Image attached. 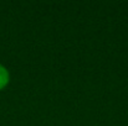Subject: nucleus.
<instances>
[{"label": "nucleus", "mask_w": 128, "mask_h": 126, "mask_svg": "<svg viewBox=\"0 0 128 126\" xmlns=\"http://www.w3.org/2000/svg\"><path fill=\"white\" fill-rule=\"evenodd\" d=\"M9 78H10V76H9L8 69H6L4 66L0 64V90L8 85V83H9Z\"/></svg>", "instance_id": "nucleus-1"}]
</instances>
